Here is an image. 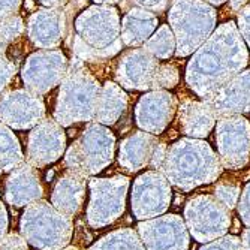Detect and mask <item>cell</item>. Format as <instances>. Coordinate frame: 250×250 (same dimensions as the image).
<instances>
[{
    "label": "cell",
    "mask_w": 250,
    "mask_h": 250,
    "mask_svg": "<svg viewBox=\"0 0 250 250\" xmlns=\"http://www.w3.org/2000/svg\"><path fill=\"white\" fill-rule=\"evenodd\" d=\"M238 32L243 35L244 41L250 47V5L240 9V14H238Z\"/></svg>",
    "instance_id": "cell-30"
},
{
    "label": "cell",
    "mask_w": 250,
    "mask_h": 250,
    "mask_svg": "<svg viewBox=\"0 0 250 250\" xmlns=\"http://www.w3.org/2000/svg\"><path fill=\"white\" fill-rule=\"evenodd\" d=\"M11 95V102L3 101L0 105V119L15 129H27L41 122L45 114L43 104L39 98H32L21 92Z\"/></svg>",
    "instance_id": "cell-18"
},
{
    "label": "cell",
    "mask_w": 250,
    "mask_h": 250,
    "mask_svg": "<svg viewBox=\"0 0 250 250\" xmlns=\"http://www.w3.org/2000/svg\"><path fill=\"white\" fill-rule=\"evenodd\" d=\"M21 237L35 250H62L74 234L72 217L60 213L48 201H35L20 220Z\"/></svg>",
    "instance_id": "cell-3"
},
{
    "label": "cell",
    "mask_w": 250,
    "mask_h": 250,
    "mask_svg": "<svg viewBox=\"0 0 250 250\" xmlns=\"http://www.w3.org/2000/svg\"><path fill=\"white\" fill-rule=\"evenodd\" d=\"M87 192V177L67 171L57 178L51 192V204L63 214L75 217L84 206Z\"/></svg>",
    "instance_id": "cell-16"
},
{
    "label": "cell",
    "mask_w": 250,
    "mask_h": 250,
    "mask_svg": "<svg viewBox=\"0 0 250 250\" xmlns=\"http://www.w3.org/2000/svg\"><path fill=\"white\" fill-rule=\"evenodd\" d=\"M123 39L127 45H140L157 26V17L144 11L135 9L123 21Z\"/></svg>",
    "instance_id": "cell-21"
},
{
    "label": "cell",
    "mask_w": 250,
    "mask_h": 250,
    "mask_svg": "<svg viewBox=\"0 0 250 250\" xmlns=\"http://www.w3.org/2000/svg\"><path fill=\"white\" fill-rule=\"evenodd\" d=\"M206 102L217 117L250 112V69L240 72Z\"/></svg>",
    "instance_id": "cell-12"
},
{
    "label": "cell",
    "mask_w": 250,
    "mask_h": 250,
    "mask_svg": "<svg viewBox=\"0 0 250 250\" xmlns=\"http://www.w3.org/2000/svg\"><path fill=\"white\" fill-rule=\"evenodd\" d=\"M240 202L238 206V214L241 217V220L244 222L246 226H250V183L246 185L244 190L240 195Z\"/></svg>",
    "instance_id": "cell-28"
},
{
    "label": "cell",
    "mask_w": 250,
    "mask_h": 250,
    "mask_svg": "<svg viewBox=\"0 0 250 250\" xmlns=\"http://www.w3.org/2000/svg\"><path fill=\"white\" fill-rule=\"evenodd\" d=\"M199 250H243V247L241 240L235 235H223L206 246H202Z\"/></svg>",
    "instance_id": "cell-27"
},
{
    "label": "cell",
    "mask_w": 250,
    "mask_h": 250,
    "mask_svg": "<svg viewBox=\"0 0 250 250\" xmlns=\"http://www.w3.org/2000/svg\"><path fill=\"white\" fill-rule=\"evenodd\" d=\"M247 2H249V0H229V8L232 11H240Z\"/></svg>",
    "instance_id": "cell-34"
},
{
    "label": "cell",
    "mask_w": 250,
    "mask_h": 250,
    "mask_svg": "<svg viewBox=\"0 0 250 250\" xmlns=\"http://www.w3.org/2000/svg\"><path fill=\"white\" fill-rule=\"evenodd\" d=\"M64 148L66 135L63 129L51 120H43L29 135L27 164L35 168L48 167L63 156Z\"/></svg>",
    "instance_id": "cell-11"
},
{
    "label": "cell",
    "mask_w": 250,
    "mask_h": 250,
    "mask_svg": "<svg viewBox=\"0 0 250 250\" xmlns=\"http://www.w3.org/2000/svg\"><path fill=\"white\" fill-rule=\"evenodd\" d=\"M175 99L167 92H153L143 96L136 105V123L147 133L159 135L171 123Z\"/></svg>",
    "instance_id": "cell-13"
},
{
    "label": "cell",
    "mask_w": 250,
    "mask_h": 250,
    "mask_svg": "<svg viewBox=\"0 0 250 250\" xmlns=\"http://www.w3.org/2000/svg\"><path fill=\"white\" fill-rule=\"evenodd\" d=\"M161 171L172 186L189 192L216 181L223 167L208 143L196 138H183L167 150Z\"/></svg>",
    "instance_id": "cell-2"
},
{
    "label": "cell",
    "mask_w": 250,
    "mask_h": 250,
    "mask_svg": "<svg viewBox=\"0 0 250 250\" xmlns=\"http://www.w3.org/2000/svg\"><path fill=\"white\" fill-rule=\"evenodd\" d=\"M178 69L172 64H159L154 80V88H174L178 84Z\"/></svg>",
    "instance_id": "cell-26"
},
{
    "label": "cell",
    "mask_w": 250,
    "mask_h": 250,
    "mask_svg": "<svg viewBox=\"0 0 250 250\" xmlns=\"http://www.w3.org/2000/svg\"><path fill=\"white\" fill-rule=\"evenodd\" d=\"M138 235L147 250H189L186 225L177 214L140 222Z\"/></svg>",
    "instance_id": "cell-10"
},
{
    "label": "cell",
    "mask_w": 250,
    "mask_h": 250,
    "mask_svg": "<svg viewBox=\"0 0 250 250\" xmlns=\"http://www.w3.org/2000/svg\"><path fill=\"white\" fill-rule=\"evenodd\" d=\"M185 220L190 235L199 243H210L228 234L231 210L219 202L214 195H196L185 208Z\"/></svg>",
    "instance_id": "cell-7"
},
{
    "label": "cell",
    "mask_w": 250,
    "mask_h": 250,
    "mask_svg": "<svg viewBox=\"0 0 250 250\" xmlns=\"http://www.w3.org/2000/svg\"><path fill=\"white\" fill-rule=\"evenodd\" d=\"M116 138L109 129L88 125L64 154V169L90 177L104 171L114 159Z\"/></svg>",
    "instance_id": "cell-5"
},
{
    "label": "cell",
    "mask_w": 250,
    "mask_h": 250,
    "mask_svg": "<svg viewBox=\"0 0 250 250\" xmlns=\"http://www.w3.org/2000/svg\"><path fill=\"white\" fill-rule=\"evenodd\" d=\"M241 247L243 250H250V228L241 234Z\"/></svg>",
    "instance_id": "cell-33"
},
{
    "label": "cell",
    "mask_w": 250,
    "mask_h": 250,
    "mask_svg": "<svg viewBox=\"0 0 250 250\" xmlns=\"http://www.w3.org/2000/svg\"><path fill=\"white\" fill-rule=\"evenodd\" d=\"M21 164H24V154L15 133L0 125V168L5 172H11Z\"/></svg>",
    "instance_id": "cell-23"
},
{
    "label": "cell",
    "mask_w": 250,
    "mask_h": 250,
    "mask_svg": "<svg viewBox=\"0 0 250 250\" xmlns=\"http://www.w3.org/2000/svg\"><path fill=\"white\" fill-rule=\"evenodd\" d=\"M88 250H146L138 232L130 228L112 231L92 244Z\"/></svg>",
    "instance_id": "cell-22"
},
{
    "label": "cell",
    "mask_w": 250,
    "mask_h": 250,
    "mask_svg": "<svg viewBox=\"0 0 250 250\" xmlns=\"http://www.w3.org/2000/svg\"><path fill=\"white\" fill-rule=\"evenodd\" d=\"M214 198L222 202L226 208L231 211L237 207L238 199H240V185L232 180H220L214 186Z\"/></svg>",
    "instance_id": "cell-25"
},
{
    "label": "cell",
    "mask_w": 250,
    "mask_h": 250,
    "mask_svg": "<svg viewBox=\"0 0 250 250\" xmlns=\"http://www.w3.org/2000/svg\"><path fill=\"white\" fill-rule=\"evenodd\" d=\"M216 143L222 167L232 171L244 168L250 159V122L240 114L219 117Z\"/></svg>",
    "instance_id": "cell-8"
},
{
    "label": "cell",
    "mask_w": 250,
    "mask_h": 250,
    "mask_svg": "<svg viewBox=\"0 0 250 250\" xmlns=\"http://www.w3.org/2000/svg\"><path fill=\"white\" fill-rule=\"evenodd\" d=\"M62 250H81V249H78V247H75V246H69V247H63Z\"/></svg>",
    "instance_id": "cell-36"
},
{
    "label": "cell",
    "mask_w": 250,
    "mask_h": 250,
    "mask_svg": "<svg viewBox=\"0 0 250 250\" xmlns=\"http://www.w3.org/2000/svg\"><path fill=\"white\" fill-rule=\"evenodd\" d=\"M217 14L204 0H174L169 22L177 36L175 54L185 57L206 42L214 26Z\"/></svg>",
    "instance_id": "cell-4"
},
{
    "label": "cell",
    "mask_w": 250,
    "mask_h": 250,
    "mask_svg": "<svg viewBox=\"0 0 250 250\" xmlns=\"http://www.w3.org/2000/svg\"><path fill=\"white\" fill-rule=\"evenodd\" d=\"M43 186L38 168L21 164L11 171L5 183V198L12 207H27L32 202L42 199Z\"/></svg>",
    "instance_id": "cell-15"
},
{
    "label": "cell",
    "mask_w": 250,
    "mask_h": 250,
    "mask_svg": "<svg viewBox=\"0 0 250 250\" xmlns=\"http://www.w3.org/2000/svg\"><path fill=\"white\" fill-rule=\"evenodd\" d=\"M130 181L125 175L112 178H90V201L85 217L90 228H105L114 223L126 208V196Z\"/></svg>",
    "instance_id": "cell-6"
},
{
    "label": "cell",
    "mask_w": 250,
    "mask_h": 250,
    "mask_svg": "<svg viewBox=\"0 0 250 250\" xmlns=\"http://www.w3.org/2000/svg\"><path fill=\"white\" fill-rule=\"evenodd\" d=\"M2 172H3V171H2V168H0V175H2Z\"/></svg>",
    "instance_id": "cell-37"
},
{
    "label": "cell",
    "mask_w": 250,
    "mask_h": 250,
    "mask_svg": "<svg viewBox=\"0 0 250 250\" xmlns=\"http://www.w3.org/2000/svg\"><path fill=\"white\" fill-rule=\"evenodd\" d=\"M171 183L162 171H147L133 181L130 204L138 220H147L164 214L171 206Z\"/></svg>",
    "instance_id": "cell-9"
},
{
    "label": "cell",
    "mask_w": 250,
    "mask_h": 250,
    "mask_svg": "<svg viewBox=\"0 0 250 250\" xmlns=\"http://www.w3.org/2000/svg\"><path fill=\"white\" fill-rule=\"evenodd\" d=\"M217 116L206 101L186 99L178 106V127L190 138H207L216 126Z\"/></svg>",
    "instance_id": "cell-17"
},
{
    "label": "cell",
    "mask_w": 250,
    "mask_h": 250,
    "mask_svg": "<svg viewBox=\"0 0 250 250\" xmlns=\"http://www.w3.org/2000/svg\"><path fill=\"white\" fill-rule=\"evenodd\" d=\"M159 63L146 50H132L123 56L119 63L117 80L127 88L147 90L154 88V80L159 69Z\"/></svg>",
    "instance_id": "cell-14"
},
{
    "label": "cell",
    "mask_w": 250,
    "mask_h": 250,
    "mask_svg": "<svg viewBox=\"0 0 250 250\" xmlns=\"http://www.w3.org/2000/svg\"><path fill=\"white\" fill-rule=\"evenodd\" d=\"M127 98L114 83H106L104 95L98 99L95 119L104 125H114L126 108Z\"/></svg>",
    "instance_id": "cell-20"
},
{
    "label": "cell",
    "mask_w": 250,
    "mask_h": 250,
    "mask_svg": "<svg viewBox=\"0 0 250 250\" xmlns=\"http://www.w3.org/2000/svg\"><path fill=\"white\" fill-rule=\"evenodd\" d=\"M175 38L168 26H162L147 42V51L156 59H169L174 54Z\"/></svg>",
    "instance_id": "cell-24"
},
{
    "label": "cell",
    "mask_w": 250,
    "mask_h": 250,
    "mask_svg": "<svg viewBox=\"0 0 250 250\" xmlns=\"http://www.w3.org/2000/svg\"><path fill=\"white\" fill-rule=\"evenodd\" d=\"M247 62L249 54L240 32L234 21H228L198 48L188 64L186 83L199 98L208 101L244 69Z\"/></svg>",
    "instance_id": "cell-1"
},
{
    "label": "cell",
    "mask_w": 250,
    "mask_h": 250,
    "mask_svg": "<svg viewBox=\"0 0 250 250\" xmlns=\"http://www.w3.org/2000/svg\"><path fill=\"white\" fill-rule=\"evenodd\" d=\"M169 0H136V3L143 8L156 11V12H164L168 6Z\"/></svg>",
    "instance_id": "cell-31"
},
{
    "label": "cell",
    "mask_w": 250,
    "mask_h": 250,
    "mask_svg": "<svg viewBox=\"0 0 250 250\" xmlns=\"http://www.w3.org/2000/svg\"><path fill=\"white\" fill-rule=\"evenodd\" d=\"M206 2L211 3V5H216V6H220L222 3H225L226 0H206Z\"/></svg>",
    "instance_id": "cell-35"
},
{
    "label": "cell",
    "mask_w": 250,
    "mask_h": 250,
    "mask_svg": "<svg viewBox=\"0 0 250 250\" xmlns=\"http://www.w3.org/2000/svg\"><path fill=\"white\" fill-rule=\"evenodd\" d=\"M8 226H9L8 211H6L5 204L0 201V241L8 235Z\"/></svg>",
    "instance_id": "cell-32"
},
{
    "label": "cell",
    "mask_w": 250,
    "mask_h": 250,
    "mask_svg": "<svg viewBox=\"0 0 250 250\" xmlns=\"http://www.w3.org/2000/svg\"><path fill=\"white\" fill-rule=\"evenodd\" d=\"M0 250H29V244L20 234L12 232L0 241Z\"/></svg>",
    "instance_id": "cell-29"
},
{
    "label": "cell",
    "mask_w": 250,
    "mask_h": 250,
    "mask_svg": "<svg viewBox=\"0 0 250 250\" xmlns=\"http://www.w3.org/2000/svg\"><path fill=\"white\" fill-rule=\"evenodd\" d=\"M157 140L151 133L147 132H135L122 143L119 151V164L129 172H138L140 169L150 165L151 156Z\"/></svg>",
    "instance_id": "cell-19"
}]
</instances>
